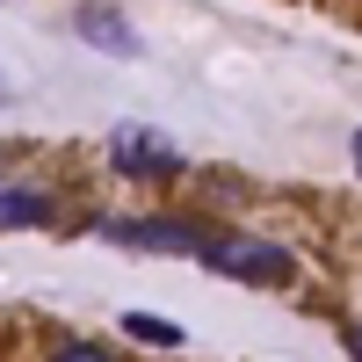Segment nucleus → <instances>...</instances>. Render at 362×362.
Here are the masks:
<instances>
[{
  "label": "nucleus",
  "instance_id": "nucleus-1",
  "mask_svg": "<svg viewBox=\"0 0 362 362\" xmlns=\"http://www.w3.org/2000/svg\"><path fill=\"white\" fill-rule=\"evenodd\" d=\"M203 261L218 268V276H232V283H254V290H283L297 276L290 247H276V239H247V232H210Z\"/></svg>",
  "mask_w": 362,
  "mask_h": 362
},
{
  "label": "nucleus",
  "instance_id": "nucleus-2",
  "mask_svg": "<svg viewBox=\"0 0 362 362\" xmlns=\"http://www.w3.org/2000/svg\"><path fill=\"white\" fill-rule=\"evenodd\" d=\"M109 167L124 181H167V174H181V153H174V138L153 131V124H116L109 131Z\"/></svg>",
  "mask_w": 362,
  "mask_h": 362
},
{
  "label": "nucleus",
  "instance_id": "nucleus-3",
  "mask_svg": "<svg viewBox=\"0 0 362 362\" xmlns=\"http://www.w3.org/2000/svg\"><path fill=\"white\" fill-rule=\"evenodd\" d=\"M73 29H80V44H87V51H109V58H145L138 29H131L124 15H116V8H102V0L73 8Z\"/></svg>",
  "mask_w": 362,
  "mask_h": 362
},
{
  "label": "nucleus",
  "instance_id": "nucleus-4",
  "mask_svg": "<svg viewBox=\"0 0 362 362\" xmlns=\"http://www.w3.org/2000/svg\"><path fill=\"white\" fill-rule=\"evenodd\" d=\"M102 239H124V247H160V254H203L210 232L174 225V218H145V225H102Z\"/></svg>",
  "mask_w": 362,
  "mask_h": 362
},
{
  "label": "nucleus",
  "instance_id": "nucleus-5",
  "mask_svg": "<svg viewBox=\"0 0 362 362\" xmlns=\"http://www.w3.org/2000/svg\"><path fill=\"white\" fill-rule=\"evenodd\" d=\"M29 225H51V196H37V189H0V232H29Z\"/></svg>",
  "mask_w": 362,
  "mask_h": 362
},
{
  "label": "nucleus",
  "instance_id": "nucleus-6",
  "mask_svg": "<svg viewBox=\"0 0 362 362\" xmlns=\"http://www.w3.org/2000/svg\"><path fill=\"white\" fill-rule=\"evenodd\" d=\"M116 326H124L131 341H145V348H181V326H174L167 312H124Z\"/></svg>",
  "mask_w": 362,
  "mask_h": 362
},
{
  "label": "nucleus",
  "instance_id": "nucleus-7",
  "mask_svg": "<svg viewBox=\"0 0 362 362\" xmlns=\"http://www.w3.org/2000/svg\"><path fill=\"white\" fill-rule=\"evenodd\" d=\"M51 362H116V355L95 348V341H66V348H51Z\"/></svg>",
  "mask_w": 362,
  "mask_h": 362
},
{
  "label": "nucleus",
  "instance_id": "nucleus-8",
  "mask_svg": "<svg viewBox=\"0 0 362 362\" xmlns=\"http://www.w3.org/2000/svg\"><path fill=\"white\" fill-rule=\"evenodd\" d=\"M348 348H355V355H362V326H348Z\"/></svg>",
  "mask_w": 362,
  "mask_h": 362
},
{
  "label": "nucleus",
  "instance_id": "nucleus-9",
  "mask_svg": "<svg viewBox=\"0 0 362 362\" xmlns=\"http://www.w3.org/2000/svg\"><path fill=\"white\" fill-rule=\"evenodd\" d=\"M348 153H355V167H362V131H355V145H348Z\"/></svg>",
  "mask_w": 362,
  "mask_h": 362
}]
</instances>
